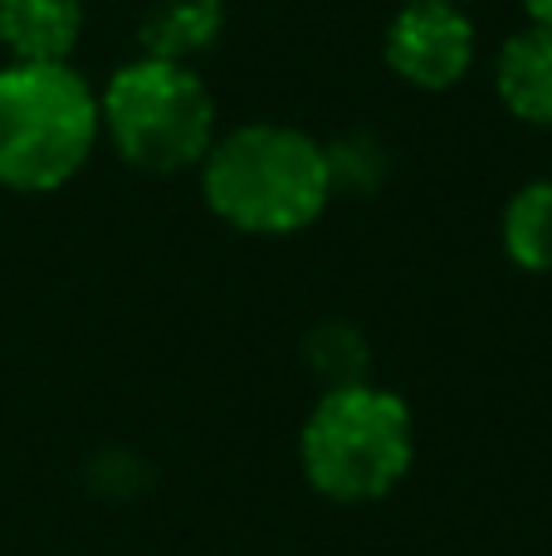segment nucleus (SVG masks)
<instances>
[{
    "label": "nucleus",
    "mask_w": 552,
    "mask_h": 556,
    "mask_svg": "<svg viewBox=\"0 0 552 556\" xmlns=\"http://www.w3.org/2000/svg\"><path fill=\"white\" fill-rule=\"evenodd\" d=\"M103 137L127 166L176 176L205 162L215 147V98L201 74L172 59H133L98 93Z\"/></svg>",
    "instance_id": "obj_4"
},
{
    "label": "nucleus",
    "mask_w": 552,
    "mask_h": 556,
    "mask_svg": "<svg viewBox=\"0 0 552 556\" xmlns=\"http://www.w3.org/2000/svg\"><path fill=\"white\" fill-rule=\"evenodd\" d=\"M524 10H528V20H534V25L552 29V0H524Z\"/></svg>",
    "instance_id": "obj_10"
},
{
    "label": "nucleus",
    "mask_w": 552,
    "mask_h": 556,
    "mask_svg": "<svg viewBox=\"0 0 552 556\" xmlns=\"http://www.w3.org/2000/svg\"><path fill=\"white\" fill-rule=\"evenodd\" d=\"M499 240L518 269L552 274V181H528L509 195Z\"/></svg>",
    "instance_id": "obj_9"
},
{
    "label": "nucleus",
    "mask_w": 552,
    "mask_h": 556,
    "mask_svg": "<svg viewBox=\"0 0 552 556\" xmlns=\"http://www.w3.org/2000/svg\"><path fill=\"white\" fill-rule=\"evenodd\" d=\"M103 117L98 93L74 64L0 68V186L20 195H45L68 186L88 166Z\"/></svg>",
    "instance_id": "obj_3"
},
{
    "label": "nucleus",
    "mask_w": 552,
    "mask_h": 556,
    "mask_svg": "<svg viewBox=\"0 0 552 556\" xmlns=\"http://www.w3.org/2000/svg\"><path fill=\"white\" fill-rule=\"evenodd\" d=\"M494 93L518 123L552 127V29L528 25L499 45Z\"/></svg>",
    "instance_id": "obj_7"
},
{
    "label": "nucleus",
    "mask_w": 552,
    "mask_h": 556,
    "mask_svg": "<svg viewBox=\"0 0 552 556\" xmlns=\"http://www.w3.org/2000/svg\"><path fill=\"white\" fill-rule=\"evenodd\" d=\"M201 195L240 235H299L333 201L328 147L299 127L244 123L205 152Z\"/></svg>",
    "instance_id": "obj_1"
},
{
    "label": "nucleus",
    "mask_w": 552,
    "mask_h": 556,
    "mask_svg": "<svg viewBox=\"0 0 552 556\" xmlns=\"http://www.w3.org/2000/svg\"><path fill=\"white\" fill-rule=\"evenodd\" d=\"M225 35V0H152L137 25L147 59H172V64H191L196 54L215 49Z\"/></svg>",
    "instance_id": "obj_8"
},
{
    "label": "nucleus",
    "mask_w": 552,
    "mask_h": 556,
    "mask_svg": "<svg viewBox=\"0 0 552 556\" xmlns=\"http://www.w3.org/2000/svg\"><path fill=\"white\" fill-rule=\"evenodd\" d=\"M84 39V0H0V49L20 64H68Z\"/></svg>",
    "instance_id": "obj_6"
},
{
    "label": "nucleus",
    "mask_w": 552,
    "mask_h": 556,
    "mask_svg": "<svg viewBox=\"0 0 552 556\" xmlns=\"http://www.w3.org/2000/svg\"><path fill=\"white\" fill-rule=\"evenodd\" d=\"M416 420L397 391L372 381L318 395L299 434V469L328 503H377L411 473Z\"/></svg>",
    "instance_id": "obj_2"
},
{
    "label": "nucleus",
    "mask_w": 552,
    "mask_h": 556,
    "mask_svg": "<svg viewBox=\"0 0 552 556\" xmlns=\"http://www.w3.org/2000/svg\"><path fill=\"white\" fill-rule=\"evenodd\" d=\"M475 20L460 0H411L406 10H397L381 39L387 68L421 93H446L465 84V74L475 68Z\"/></svg>",
    "instance_id": "obj_5"
}]
</instances>
